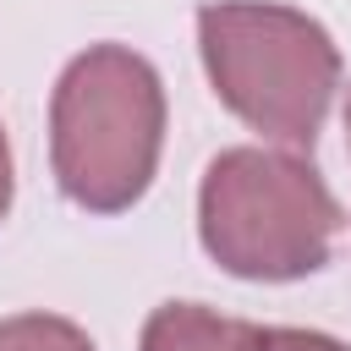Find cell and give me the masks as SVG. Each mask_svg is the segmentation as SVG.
Instances as JSON below:
<instances>
[{"mask_svg":"<svg viewBox=\"0 0 351 351\" xmlns=\"http://www.w3.org/2000/svg\"><path fill=\"white\" fill-rule=\"evenodd\" d=\"M165 88L126 44H93L66 66L49 104V154L60 192L93 214L132 208L159 165Z\"/></svg>","mask_w":351,"mask_h":351,"instance_id":"1","label":"cell"},{"mask_svg":"<svg viewBox=\"0 0 351 351\" xmlns=\"http://www.w3.org/2000/svg\"><path fill=\"white\" fill-rule=\"evenodd\" d=\"M214 93L263 137L313 148L340 88V49L307 11L274 0H219L197 16Z\"/></svg>","mask_w":351,"mask_h":351,"instance_id":"2","label":"cell"},{"mask_svg":"<svg viewBox=\"0 0 351 351\" xmlns=\"http://www.w3.org/2000/svg\"><path fill=\"white\" fill-rule=\"evenodd\" d=\"M203 247L241 280H302L329 263L340 203L296 154L225 148L203 176Z\"/></svg>","mask_w":351,"mask_h":351,"instance_id":"3","label":"cell"},{"mask_svg":"<svg viewBox=\"0 0 351 351\" xmlns=\"http://www.w3.org/2000/svg\"><path fill=\"white\" fill-rule=\"evenodd\" d=\"M143 351H247V324L197 302H170L143 324Z\"/></svg>","mask_w":351,"mask_h":351,"instance_id":"4","label":"cell"},{"mask_svg":"<svg viewBox=\"0 0 351 351\" xmlns=\"http://www.w3.org/2000/svg\"><path fill=\"white\" fill-rule=\"evenodd\" d=\"M0 351H93V340L55 313H22L0 324Z\"/></svg>","mask_w":351,"mask_h":351,"instance_id":"5","label":"cell"},{"mask_svg":"<svg viewBox=\"0 0 351 351\" xmlns=\"http://www.w3.org/2000/svg\"><path fill=\"white\" fill-rule=\"evenodd\" d=\"M247 351H346V346L318 335V329H263V324H247Z\"/></svg>","mask_w":351,"mask_h":351,"instance_id":"6","label":"cell"},{"mask_svg":"<svg viewBox=\"0 0 351 351\" xmlns=\"http://www.w3.org/2000/svg\"><path fill=\"white\" fill-rule=\"evenodd\" d=\"M11 208V148H5V132H0V219Z\"/></svg>","mask_w":351,"mask_h":351,"instance_id":"7","label":"cell"},{"mask_svg":"<svg viewBox=\"0 0 351 351\" xmlns=\"http://www.w3.org/2000/svg\"><path fill=\"white\" fill-rule=\"evenodd\" d=\"M346 132H351V99H346Z\"/></svg>","mask_w":351,"mask_h":351,"instance_id":"8","label":"cell"}]
</instances>
